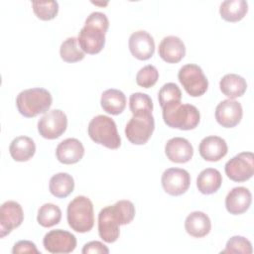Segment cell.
I'll return each instance as SVG.
<instances>
[{
  "label": "cell",
  "mask_w": 254,
  "mask_h": 254,
  "mask_svg": "<svg viewBox=\"0 0 254 254\" xmlns=\"http://www.w3.org/2000/svg\"><path fill=\"white\" fill-rule=\"evenodd\" d=\"M163 110L164 122L171 128L192 130L200 121V113L192 104L177 103L167 106Z\"/></svg>",
  "instance_id": "277c9868"
},
{
  "label": "cell",
  "mask_w": 254,
  "mask_h": 254,
  "mask_svg": "<svg viewBox=\"0 0 254 254\" xmlns=\"http://www.w3.org/2000/svg\"><path fill=\"white\" fill-rule=\"evenodd\" d=\"M222 184V176L220 172L213 168L202 170L196 179V187L203 194H211L216 192Z\"/></svg>",
  "instance_id": "cb8c5ba5"
},
{
  "label": "cell",
  "mask_w": 254,
  "mask_h": 254,
  "mask_svg": "<svg viewBox=\"0 0 254 254\" xmlns=\"http://www.w3.org/2000/svg\"><path fill=\"white\" fill-rule=\"evenodd\" d=\"M12 253H39V250L37 249V246L34 242L29 240H20L14 244Z\"/></svg>",
  "instance_id": "d590c367"
},
{
  "label": "cell",
  "mask_w": 254,
  "mask_h": 254,
  "mask_svg": "<svg viewBox=\"0 0 254 254\" xmlns=\"http://www.w3.org/2000/svg\"><path fill=\"white\" fill-rule=\"evenodd\" d=\"M155 129V120L151 114L133 115L125 127L126 138L134 145H144Z\"/></svg>",
  "instance_id": "52a82bcc"
},
{
  "label": "cell",
  "mask_w": 254,
  "mask_h": 254,
  "mask_svg": "<svg viewBox=\"0 0 254 254\" xmlns=\"http://www.w3.org/2000/svg\"><path fill=\"white\" fill-rule=\"evenodd\" d=\"M66 218L69 227L79 233H85L94 225L92 201L84 195L75 196L67 205Z\"/></svg>",
  "instance_id": "3957f363"
},
{
  "label": "cell",
  "mask_w": 254,
  "mask_h": 254,
  "mask_svg": "<svg viewBox=\"0 0 254 254\" xmlns=\"http://www.w3.org/2000/svg\"><path fill=\"white\" fill-rule=\"evenodd\" d=\"M248 11V3L245 0H225L220 4L219 13L227 22H238L244 18Z\"/></svg>",
  "instance_id": "484cf974"
},
{
  "label": "cell",
  "mask_w": 254,
  "mask_h": 254,
  "mask_svg": "<svg viewBox=\"0 0 254 254\" xmlns=\"http://www.w3.org/2000/svg\"><path fill=\"white\" fill-rule=\"evenodd\" d=\"M61 219L62 210L54 203H45L38 210L37 221L43 227H52L59 224Z\"/></svg>",
  "instance_id": "f1b7e54d"
},
{
  "label": "cell",
  "mask_w": 254,
  "mask_h": 254,
  "mask_svg": "<svg viewBox=\"0 0 254 254\" xmlns=\"http://www.w3.org/2000/svg\"><path fill=\"white\" fill-rule=\"evenodd\" d=\"M83 155L84 147L82 143L75 138H67L62 141L56 149L57 159L64 165H71L79 162Z\"/></svg>",
  "instance_id": "d6986e66"
},
{
  "label": "cell",
  "mask_w": 254,
  "mask_h": 254,
  "mask_svg": "<svg viewBox=\"0 0 254 254\" xmlns=\"http://www.w3.org/2000/svg\"><path fill=\"white\" fill-rule=\"evenodd\" d=\"M159 78V71L156 66L147 64L139 69L136 74V82L139 86L150 88L154 86Z\"/></svg>",
  "instance_id": "836d02e7"
},
{
  "label": "cell",
  "mask_w": 254,
  "mask_h": 254,
  "mask_svg": "<svg viewBox=\"0 0 254 254\" xmlns=\"http://www.w3.org/2000/svg\"><path fill=\"white\" fill-rule=\"evenodd\" d=\"M221 92L228 97L234 99L242 96L247 89V82L244 77L236 73H227L219 81Z\"/></svg>",
  "instance_id": "d4e9b609"
},
{
  "label": "cell",
  "mask_w": 254,
  "mask_h": 254,
  "mask_svg": "<svg viewBox=\"0 0 254 254\" xmlns=\"http://www.w3.org/2000/svg\"><path fill=\"white\" fill-rule=\"evenodd\" d=\"M52 94L42 87L25 89L16 98V106L19 113L27 118L46 113L52 106Z\"/></svg>",
  "instance_id": "7a4b0ae2"
},
{
  "label": "cell",
  "mask_w": 254,
  "mask_h": 254,
  "mask_svg": "<svg viewBox=\"0 0 254 254\" xmlns=\"http://www.w3.org/2000/svg\"><path fill=\"white\" fill-rule=\"evenodd\" d=\"M87 132L93 142L108 149H118L121 145L116 124L112 118L106 115L93 117L88 124Z\"/></svg>",
  "instance_id": "5b68a950"
},
{
  "label": "cell",
  "mask_w": 254,
  "mask_h": 254,
  "mask_svg": "<svg viewBox=\"0 0 254 254\" xmlns=\"http://www.w3.org/2000/svg\"><path fill=\"white\" fill-rule=\"evenodd\" d=\"M129 108L133 115L151 114L153 111V101L148 94L135 92L130 95Z\"/></svg>",
  "instance_id": "1f68e13d"
},
{
  "label": "cell",
  "mask_w": 254,
  "mask_h": 254,
  "mask_svg": "<svg viewBox=\"0 0 254 254\" xmlns=\"http://www.w3.org/2000/svg\"><path fill=\"white\" fill-rule=\"evenodd\" d=\"M81 252L83 254H89V253L107 254V253H109V249L107 248V246H105L100 241H90V242L84 244Z\"/></svg>",
  "instance_id": "8d00e7d4"
},
{
  "label": "cell",
  "mask_w": 254,
  "mask_h": 254,
  "mask_svg": "<svg viewBox=\"0 0 254 254\" xmlns=\"http://www.w3.org/2000/svg\"><path fill=\"white\" fill-rule=\"evenodd\" d=\"M110 207L113 216L119 225L128 224L134 219L136 211L132 201L127 199L118 200L113 205H110Z\"/></svg>",
  "instance_id": "f546056e"
},
{
  "label": "cell",
  "mask_w": 254,
  "mask_h": 254,
  "mask_svg": "<svg viewBox=\"0 0 254 254\" xmlns=\"http://www.w3.org/2000/svg\"><path fill=\"white\" fill-rule=\"evenodd\" d=\"M9 152L16 162H26L35 155L36 145L32 138L28 136H19L13 139L10 143Z\"/></svg>",
  "instance_id": "603a6c76"
},
{
  "label": "cell",
  "mask_w": 254,
  "mask_h": 254,
  "mask_svg": "<svg viewBox=\"0 0 254 254\" xmlns=\"http://www.w3.org/2000/svg\"><path fill=\"white\" fill-rule=\"evenodd\" d=\"M74 189L73 178L67 173H58L54 175L49 184L50 192L59 198L68 196Z\"/></svg>",
  "instance_id": "4316f807"
},
{
  "label": "cell",
  "mask_w": 254,
  "mask_h": 254,
  "mask_svg": "<svg viewBox=\"0 0 254 254\" xmlns=\"http://www.w3.org/2000/svg\"><path fill=\"white\" fill-rule=\"evenodd\" d=\"M66 114L60 109H53L45 113L38 121V131L45 139H57L66 130Z\"/></svg>",
  "instance_id": "9c48e42d"
},
{
  "label": "cell",
  "mask_w": 254,
  "mask_h": 254,
  "mask_svg": "<svg viewBox=\"0 0 254 254\" xmlns=\"http://www.w3.org/2000/svg\"><path fill=\"white\" fill-rule=\"evenodd\" d=\"M43 245L50 253H70L76 247V238L66 230H51L44 236Z\"/></svg>",
  "instance_id": "8fae6325"
},
{
  "label": "cell",
  "mask_w": 254,
  "mask_h": 254,
  "mask_svg": "<svg viewBox=\"0 0 254 254\" xmlns=\"http://www.w3.org/2000/svg\"><path fill=\"white\" fill-rule=\"evenodd\" d=\"M178 78L187 93L192 97L203 95L208 88V80L201 67L194 64L183 65L179 70Z\"/></svg>",
  "instance_id": "8992f818"
},
{
  "label": "cell",
  "mask_w": 254,
  "mask_h": 254,
  "mask_svg": "<svg viewBox=\"0 0 254 254\" xmlns=\"http://www.w3.org/2000/svg\"><path fill=\"white\" fill-rule=\"evenodd\" d=\"M32 7L35 15L43 21L56 18L59 12V3L57 1H33Z\"/></svg>",
  "instance_id": "d6a6232c"
},
{
  "label": "cell",
  "mask_w": 254,
  "mask_h": 254,
  "mask_svg": "<svg viewBox=\"0 0 254 254\" xmlns=\"http://www.w3.org/2000/svg\"><path fill=\"white\" fill-rule=\"evenodd\" d=\"M119 223L113 216L110 205L103 207L98 214V233L100 238L107 242L113 243L119 238Z\"/></svg>",
  "instance_id": "ffe728a7"
},
{
  "label": "cell",
  "mask_w": 254,
  "mask_h": 254,
  "mask_svg": "<svg viewBox=\"0 0 254 254\" xmlns=\"http://www.w3.org/2000/svg\"><path fill=\"white\" fill-rule=\"evenodd\" d=\"M158 100L162 109L167 106L180 103L182 100V91L174 82L165 83L159 90Z\"/></svg>",
  "instance_id": "4dcf8cb0"
},
{
  "label": "cell",
  "mask_w": 254,
  "mask_h": 254,
  "mask_svg": "<svg viewBox=\"0 0 254 254\" xmlns=\"http://www.w3.org/2000/svg\"><path fill=\"white\" fill-rule=\"evenodd\" d=\"M60 55L62 60L66 63H76L85 57V53L80 49L75 37H69L62 43Z\"/></svg>",
  "instance_id": "83f0119b"
},
{
  "label": "cell",
  "mask_w": 254,
  "mask_h": 254,
  "mask_svg": "<svg viewBox=\"0 0 254 254\" xmlns=\"http://www.w3.org/2000/svg\"><path fill=\"white\" fill-rule=\"evenodd\" d=\"M226 176L233 182H246L254 174V155L252 152H242L228 160L224 166Z\"/></svg>",
  "instance_id": "ba28073f"
},
{
  "label": "cell",
  "mask_w": 254,
  "mask_h": 254,
  "mask_svg": "<svg viewBox=\"0 0 254 254\" xmlns=\"http://www.w3.org/2000/svg\"><path fill=\"white\" fill-rule=\"evenodd\" d=\"M108 27L109 21L104 13L92 12L89 14L78 33L77 42L80 49L89 55L100 53L105 45V34Z\"/></svg>",
  "instance_id": "6da1fadb"
},
{
  "label": "cell",
  "mask_w": 254,
  "mask_h": 254,
  "mask_svg": "<svg viewBox=\"0 0 254 254\" xmlns=\"http://www.w3.org/2000/svg\"><path fill=\"white\" fill-rule=\"evenodd\" d=\"M164 190L174 196L185 193L190 185V176L181 168H170L164 171L161 179Z\"/></svg>",
  "instance_id": "30bf717a"
},
{
  "label": "cell",
  "mask_w": 254,
  "mask_h": 254,
  "mask_svg": "<svg viewBox=\"0 0 254 254\" xmlns=\"http://www.w3.org/2000/svg\"><path fill=\"white\" fill-rule=\"evenodd\" d=\"M165 153L171 162L184 164L192 158L193 148L188 139L183 137H174L166 143Z\"/></svg>",
  "instance_id": "9a60e30c"
},
{
  "label": "cell",
  "mask_w": 254,
  "mask_h": 254,
  "mask_svg": "<svg viewBox=\"0 0 254 254\" xmlns=\"http://www.w3.org/2000/svg\"><path fill=\"white\" fill-rule=\"evenodd\" d=\"M221 253H240V254H251L252 244L243 236H232L226 243L225 249Z\"/></svg>",
  "instance_id": "e575fe53"
},
{
  "label": "cell",
  "mask_w": 254,
  "mask_h": 254,
  "mask_svg": "<svg viewBox=\"0 0 254 254\" xmlns=\"http://www.w3.org/2000/svg\"><path fill=\"white\" fill-rule=\"evenodd\" d=\"M24 220V212L20 203L14 200L5 201L0 208V237L4 238L13 229L19 227Z\"/></svg>",
  "instance_id": "7c38bea8"
},
{
  "label": "cell",
  "mask_w": 254,
  "mask_h": 254,
  "mask_svg": "<svg viewBox=\"0 0 254 254\" xmlns=\"http://www.w3.org/2000/svg\"><path fill=\"white\" fill-rule=\"evenodd\" d=\"M199 155L208 162H217L226 156L228 147L226 141L219 136H207L203 138L198 147Z\"/></svg>",
  "instance_id": "2e32d148"
},
{
  "label": "cell",
  "mask_w": 254,
  "mask_h": 254,
  "mask_svg": "<svg viewBox=\"0 0 254 254\" xmlns=\"http://www.w3.org/2000/svg\"><path fill=\"white\" fill-rule=\"evenodd\" d=\"M185 229L190 236L201 238L210 232L211 221L204 212L192 211L185 220Z\"/></svg>",
  "instance_id": "44dd1931"
},
{
  "label": "cell",
  "mask_w": 254,
  "mask_h": 254,
  "mask_svg": "<svg viewBox=\"0 0 254 254\" xmlns=\"http://www.w3.org/2000/svg\"><path fill=\"white\" fill-rule=\"evenodd\" d=\"M159 56L168 64H177L186 55V46L177 36H167L163 38L159 45Z\"/></svg>",
  "instance_id": "ac0fdd59"
},
{
  "label": "cell",
  "mask_w": 254,
  "mask_h": 254,
  "mask_svg": "<svg viewBox=\"0 0 254 254\" xmlns=\"http://www.w3.org/2000/svg\"><path fill=\"white\" fill-rule=\"evenodd\" d=\"M252 202L250 190L244 187L233 188L225 197V207L230 214L238 215L246 212Z\"/></svg>",
  "instance_id": "e0dca14e"
},
{
  "label": "cell",
  "mask_w": 254,
  "mask_h": 254,
  "mask_svg": "<svg viewBox=\"0 0 254 254\" xmlns=\"http://www.w3.org/2000/svg\"><path fill=\"white\" fill-rule=\"evenodd\" d=\"M100 104L102 109L108 114L119 115L126 107V96L119 89L109 88L102 92Z\"/></svg>",
  "instance_id": "7402d4cb"
},
{
  "label": "cell",
  "mask_w": 254,
  "mask_h": 254,
  "mask_svg": "<svg viewBox=\"0 0 254 254\" xmlns=\"http://www.w3.org/2000/svg\"><path fill=\"white\" fill-rule=\"evenodd\" d=\"M128 45L132 56L140 61L149 60L155 52L154 38L143 30L132 33Z\"/></svg>",
  "instance_id": "5bb4252c"
},
{
  "label": "cell",
  "mask_w": 254,
  "mask_h": 254,
  "mask_svg": "<svg viewBox=\"0 0 254 254\" xmlns=\"http://www.w3.org/2000/svg\"><path fill=\"white\" fill-rule=\"evenodd\" d=\"M242 115L241 104L233 99L222 100L215 108V119L219 125L225 128H232L239 124Z\"/></svg>",
  "instance_id": "4fadbf2b"
}]
</instances>
